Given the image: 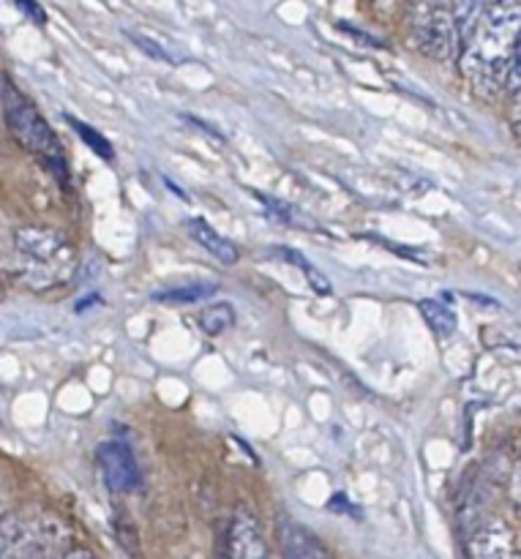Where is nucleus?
<instances>
[{
	"instance_id": "nucleus-1",
	"label": "nucleus",
	"mask_w": 521,
	"mask_h": 559,
	"mask_svg": "<svg viewBox=\"0 0 521 559\" xmlns=\"http://www.w3.org/2000/svg\"><path fill=\"white\" fill-rule=\"evenodd\" d=\"M521 38V0H500L462 49V74L478 96L508 91L513 55Z\"/></svg>"
},
{
	"instance_id": "nucleus-2",
	"label": "nucleus",
	"mask_w": 521,
	"mask_h": 559,
	"mask_svg": "<svg viewBox=\"0 0 521 559\" xmlns=\"http://www.w3.org/2000/svg\"><path fill=\"white\" fill-rule=\"evenodd\" d=\"M16 278L31 289L60 287L74 273V251L66 235L44 227H22L14 235Z\"/></svg>"
},
{
	"instance_id": "nucleus-3",
	"label": "nucleus",
	"mask_w": 521,
	"mask_h": 559,
	"mask_svg": "<svg viewBox=\"0 0 521 559\" xmlns=\"http://www.w3.org/2000/svg\"><path fill=\"white\" fill-rule=\"evenodd\" d=\"M69 527L47 511L5 516L0 559H63L69 555Z\"/></svg>"
},
{
	"instance_id": "nucleus-4",
	"label": "nucleus",
	"mask_w": 521,
	"mask_h": 559,
	"mask_svg": "<svg viewBox=\"0 0 521 559\" xmlns=\"http://www.w3.org/2000/svg\"><path fill=\"white\" fill-rule=\"evenodd\" d=\"M3 115L11 134H14V140L20 142L22 147H27L36 158H42L49 167V173L58 175L60 180L69 178V175H66V158L63 151H60L58 136L49 129L47 120L42 118L36 104H33L9 76L3 80Z\"/></svg>"
},
{
	"instance_id": "nucleus-5",
	"label": "nucleus",
	"mask_w": 521,
	"mask_h": 559,
	"mask_svg": "<svg viewBox=\"0 0 521 559\" xmlns=\"http://www.w3.org/2000/svg\"><path fill=\"white\" fill-rule=\"evenodd\" d=\"M413 44L431 60H453L462 52L451 0H415L410 16Z\"/></svg>"
},
{
	"instance_id": "nucleus-6",
	"label": "nucleus",
	"mask_w": 521,
	"mask_h": 559,
	"mask_svg": "<svg viewBox=\"0 0 521 559\" xmlns=\"http://www.w3.org/2000/svg\"><path fill=\"white\" fill-rule=\"evenodd\" d=\"M470 559H521L517 535L502 519H484L467 538Z\"/></svg>"
},
{
	"instance_id": "nucleus-7",
	"label": "nucleus",
	"mask_w": 521,
	"mask_h": 559,
	"mask_svg": "<svg viewBox=\"0 0 521 559\" xmlns=\"http://www.w3.org/2000/svg\"><path fill=\"white\" fill-rule=\"evenodd\" d=\"M98 469H102L104 486L115 495H126V491H134L140 486V467H137V459L123 442H107V445L98 448L96 453Z\"/></svg>"
},
{
	"instance_id": "nucleus-8",
	"label": "nucleus",
	"mask_w": 521,
	"mask_h": 559,
	"mask_svg": "<svg viewBox=\"0 0 521 559\" xmlns=\"http://www.w3.org/2000/svg\"><path fill=\"white\" fill-rule=\"evenodd\" d=\"M229 559H271L265 535L249 511H238L229 527Z\"/></svg>"
},
{
	"instance_id": "nucleus-9",
	"label": "nucleus",
	"mask_w": 521,
	"mask_h": 559,
	"mask_svg": "<svg viewBox=\"0 0 521 559\" xmlns=\"http://www.w3.org/2000/svg\"><path fill=\"white\" fill-rule=\"evenodd\" d=\"M279 544H282L284 559H333L331 551L315 538L295 519H279Z\"/></svg>"
},
{
	"instance_id": "nucleus-10",
	"label": "nucleus",
	"mask_w": 521,
	"mask_h": 559,
	"mask_svg": "<svg viewBox=\"0 0 521 559\" xmlns=\"http://www.w3.org/2000/svg\"><path fill=\"white\" fill-rule=\"evenodd\" d=\"M186 227H189L191 238H194L202 249L211 251L218 262H224V265H233V262H238V257H240L238 246H235L233 240L224 238L222 233H216L213 227H208L202 218H189V222H186Z\"/></svg>"
},
{
	"instance_id": "nucleus-11",
	"label": "nucleus",
	"mask_w": 521,
	"mask_h": 559,
	"mask_svg": "<svg viewBox=\"0 0 521 559\" xmlns=\"http://www.w3.org/2000/svg\"><path fill=\"white\" fill-rule=\"evenodd\" d=\"M451 3H453V20H457V31H459V38H462V49H464V44L475 36L481 22L486 20V14H489L500 0H451Z\"/></svg>"
},
{
	"instance_id": "nucleus-12",
	"label": "nucleus",
	"mask_w": 521,
	"mask_h": 559,
	"mask_svg": "<svg viewBox=\"0 0 521 559\" xmlns=\"http://www.w3.org/2000/svg\"><path fill=\"white\" fill-rule=\"evenodd\" d=\"M421 314L426 317L429 328L440 338L453 336V333H457V325H459L457 314H453L446 304H440V300H421Z\"/></svg>"
},
{
	"instance_id": "nucleus-13",
	"label": "nucleus",
	"mask_w": 521,
	"mask_h": 559,
	"mask_svg": "<svg viewBox=\"0 0 521 559\" xmlns=\"http://www.w3.org/2000/svg\"><path fill=\"white\" fill-rule=\"evenodd\" d=\"M69 123H71V129L76 131V136H80V140L85 142V145L91 147V151L96 153L98 158H104V162H113V158H115L113 145H109V142L104 140V136L98 134L96 129H93V126L82 123V120H76V118H69Z\"/></svg>"
},
{
	"instance_id": "nucleus-14",
	"label": "nucleus",
	"mask_w": 521,
	"mask_h": 559,
	"mask_svg": "<svg viewBox=\"0 0 521 559\" xmlns=\"http://www.w3.org/2000/svg\"><path fill=\"white\" fill-rule=\"evenodd\" d=\"M216 293V284H189V287L167 289V293H156L153 298L167 300V304H197V300L208 298Z\"/></svg>"
},
{
	"instance_id": "nucleus-15",
	"label": "nucleus",
	"mask_w": 521,
	"mask_h": 559,
	"mask_svg": "<svg viewBox=\"0 0 521 559\" xmlns=\"http://www.w3.org/2000/svg\"><path fill=\"white\" fill-rule=\"evenodd\" d=\"M233 322H235V314H233V309H229L227 304H216V306H211V309H205L200 314L202 331L211 333V336H218V333H224L229 325H233Z\"/></svg>"
},
{
	"instance_id": "nucleus-16",
	"label": "nucleus",
	"mask_w": 521,
	"mask_h": 559,
	"mask_svg": "<svg viewBox=\"0 0 521 559\" xmlns=\"http://www.w3.org/2000/svg\"><path fill=\"white\" fill-rule=\"evenodd\" d=\"M282 254L289 257V262H293V265H298L300 271H304L306 276H309V284L317 289V293H320V295L331 293V284H328V276H322V273L317 271L315 265H309V262H306V257H300L298 251H289V249H282Z\"/></svg>"
},
{
	"instance_id": "nucleus-17",
	"label": "nucleus",
	"mask_w": 521,
	"mask_h": 559,
	"mask_svg": "<svg viewBox=\"0 0 521 559\" xmlns=\"http://www.w3.org/2000/svg\"><path fill=\"white\" fill-rule=\"evenodd\" d=\"M131 38H134V44H137V47H142V49H145V52L151 55V58H156V60H164V63H169V60H173V58H169L167 52H164L162 47H158L156 41H151V38H145V36H134V33H131Z\"/></svg>"
},
{
	"instance_id": "nucleus-18",
	"label": "nucleus",
	"mask_w": 521,
	"mask_h": 559,
	"mask_svg": "<svg viewBox=\"0 0 521 559\" xmlns=\"http://www.w3.org/2000/svg\"><path fill=\"white\" fill-rule=\"evenodd\" d=\"M508 91L517 96L521 93V38H519V47H517V55H513V66H511V76H508Z\"/></svg>"
},
{
	"instance_id": "nucleus-19",
	"label": "nucleus",
	"mask_w": 521,
	"mask_h": 559,
	"mask_svg": "<svg viewBox=\"0 0 521 559\" xmlns=\"http://www.w3.org/2000/svg\"><path fill=\"white\" fill-rule=\"evenodd\" d=\"M511 502H513V511H517V516L521 519V459L511 478Z\"/></svg>"
},
{
	"instance_id": "nucleus-20",
	"label": "nucleus",
	"mask_w": 521,
	"mask_h": 559,
	"mask_svg": "<svg viewBox=\"0 0 521 559\" xmlns=\"http://www.w3.org/2000/svg\"><path fill=\"white\" fill-rule=\"evenodd\" d=\"M511 126L521 140V93H517V102H513V107H511Z\"/></svg>"
},
{
	"instance_id": "nucleus-21",
	"label": "nucleus",
	"mask_w": 521,
	"mask_h": 559,
	"mask_svg": "<svg viewBox=\"0 0 521 559\" xmlns=\"http://www.w3.org/2000/svg\"><path fill=\"white\" fill-rule=\"evenodd\" d=\"M16 3H20V5H22V9H25V11H27V14H31V16H33V22H44V11H42V9H38V5H36V3H33V0H16Z\"/></svg>"
},
{
	"instance_id": "nucleus-22",
	"label": "nucleus",
	"mask_w": 521,
	"mask_h": 559,
	"mask_svg": "<svg viewBox=\"0 0 521 559\" xmlns=\"http://www.w3.org/2000/svg\"><path fill=\"white\" fill-rule=\"evenodd\" d=\"M63 559H96V555H93V551H87V549H71Z\"/></svg>"
},
{
	"instance_id": "nucleus-23",
	"label": "nucleus",
	"mask_w": 521,
	"mask_h": 559,
	"mask_svg": "<svg viewBox=\"0 0 521 559\" xmlns=\"http://www.w3.org/2000/svg\"><path fill=\"white\" fill-rule=\"evenodd\" d=\"M393 3H399V0H380L382 9H388V5H393Z\"/></svg>"
},
{
	"instance_id": "nucleus-24",
	"label": "nucleus",
	"mask_w": 521,
	"mask_h": 559,
	"mask_svg": "<svg viewBox=\"0 0 521 559\" xmlns=\"http://www.w3.org/2000/svg\"><path fill=\"white\" fill-rule=\"evenodd\" d=\"M194 559H200V557H194Z\"/></svg>"
}]
</instances>
